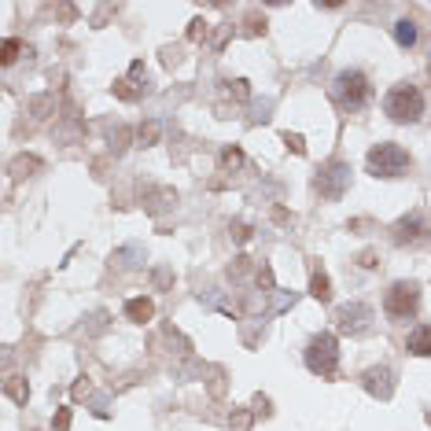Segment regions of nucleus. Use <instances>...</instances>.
<instances>
[{"label":"nucleus","mask_w":431,"mask_h":431,"mask_svg":"<svg viewBox=\"0 0 431 431\" xmlns=\"http://www.w3.org/2000/svg\"><path fill=\"white\" fill-rule=\"evenodd\" d=\"M413 166V159L402 144H394V140H380V144L369 148V155H365V170H369L372 177H402L405 170Z\"/></svg>","instance_id":"1"},{"label":"nucleus","mask_w":431,"mask_h":431,"mask_svg":"<svg viewBox=\"0 0 431 431\" xmlns=\"http://www.w3.org/2000/svg\"><path fill=\"white\" fill-rule=\"evenodd\" d=\"M369 96H372V85L361 70H343V74H336V81H332V100H336L343 111H358V107H365Z\"/></svg>","instance_id":"2"},{"label":"nucleus","mask_w":431,"mask_h":431,"mask_svg":"<svg viewBox=\"0 0 431 431\" xmlns=\"http://www.w3.org/2000/svg\"><path fill=\"white\" fill-rule=\"evenodd\" d=\"M383 111L391 122H417L424 114V96H420L417 85H394L391 92L383 96Z\"/></svg>","instance_id":"3"},{"label":"nucleus","mask_w":431,"mask_h":431,"mask_svg":"<svg viewBox=\"0 0 431 431\" xmlns=\"http://www.w3.org/2000/svg\"><path fill=\"white\" fill-rule=\"evenodd\" d=\"M336 365H339L336 336H332V332H317L306 347V369L314 376H321V380H328V376H336Z\"/></svg>","instance_id":"4"},{"label":"nucleus","mask_w":431,"mask_h":431,"mask_svg":"<svg viewBox=\"0 0 431 431\" xmlns=\"http://www.w3.org/2000/svg\"><path fill=\"white\" fill-rule=\"evenodd\" d=\"M417 306H420V288L413 280H398V284H391V292L383 295V314L391 321H409L417 314Z\"/></svg>","instance_id":"5"},{"label":"nucleus","mask_w":431,"mask_h":431,"mask_svg":"<svg viewBox=\"0 0 431 431\" xmlns=\"http://www.w3.org/2000/svg\"><path fill=\"white\" fill-rule=\"evenodd\" d=\"M350 185V166L343 163V159H332V163H325L317 170V181H314V188L321 192L325 199H339L343 192H347Z\"/></svg>","instance_id":"6"},{"label":"nucleus","mask_w":431,"mask_h":431,"mask_svg":"<svg viewBox=\"0 0 431 431\" xmlns=\"http://www.w3.org/2000/svg\"><path fill=\"white\" fill-rule=\"evenodd\" d=\"M428 221L420 218V214H405V218H398L394 221V229H391V240L398 243V247H420L428 240Z\"/></svg>","instance_id":"7"},{"label":"nucleus","mask_w":431,"mask_h":431,"mask_svg":"<svg viewBox=\"0 0 431 431\" xmlns=\"http://www.w3.org/2000/svg\"><path fill=\"white\" fill-rule=\"evenodd\" d=\"M369 321H372V310L365 306V303H347V306L336 310V328L339 332H350V336L365 332V328H369Z\"/></svg>","instance_id":"8"},{"label":"nucleus","mask_w":431,"mask_h":431,"mask_svg":"<svg viewBox=\"0 0 431 431\" xmlns=\"http://www.w3.org/2000/svg\"><path fill=\"white\" fill-rule=\"evenodd\" d=\"M361 383H365V391H369L372 398H383V402L394 394V372L387 369V365H372V369H365Z\"/></svg>","instance_id":"9"},{"label":"nucleus","mask_w":431,"mask_h":431,"mask_svg":"<svg viewBox=\"0 0 431 431\" xmlns=\"http://www.w3.org/2000/svg\"><path fill=\"white\" fill-rule=\"evenodd\" d=\"M140 78L148 81V74H144V63H133L126 78H122V81H114V96H118V100H137V96L148 89V85H140Z\"/></svg>","instance_id":"10"},{"label":"nucleus","mask_w":431,"mask_h":431,"mask_svg":"<svg viewBox=\"0 0 431 431\" xmlns=\"http://www.w3.org/2000/svg\"><path fill=\"white\" fill-rule=\"evenodd\" d=\"M409 354H417V358H431V325H420L409 332V343H405Z\"/></svg>","instance_id":"11"},{"label":"nucleus","mask_w":431,"mask_h":431,"mask_svg":"<svg viewBox=\"0 0 431 431\" xmlns=\"http://www.w3.org/2000/svg\"><path fill=\"white\" fill-rule=\"evenodd\" d=\"M126 317H129V321H137V325H148V321L155 317L152 299H144V295H140V299H129V303H126Z\"/></svg>","instance_id":"12"},{"label":"nucleus","mask_w":431,"mask_h":431,"mask_svg":"<svg viewBox=\"0 0 431 431\" xmlns=\"http://www.w3.org/2000/svg\"><path fill=\"white\" fill-rule=\"evenodd\" d=\"M310 295H314L317 303H332V284H328L325 269H314V277H310Z\"/></svg>","instance_id":"13"},{"label":"nucleus","mask_w":431,"mask_h":431,"mask_svg":"<svg viewBox=\"0 0 431 431\" xmlns=\"http://www.w3.org/2000/svg\"><path fill=\"white\" fill-rule=\"evenodd\" d=\"M394 41L402 48H413L417 45V23H413V19H398V23H394Z\"/></svg>","instance_id":"14"},{"label":"nucleus","mask_w":431,"mask_h":431,"mask_svg":"<svg viewBox=\"0 0 431 431\" xmlns=\"http://www.w3.org/2000/svg\"><path fill=\"white\" fill-rule=\"evenodd\" d=\"M19 52H23V41L8 37L4 45H0V63H4V67H12V63L19 59Z\"/></svg>","instance_id":"15"},{"label":"nucleus","mask_w":431,"mask_h":431,"mask_svg":"<svg viewBox=\"0 0 431 431\" xmlns=\"http://www.w3.org/2000/svg\"><path fill=\"white\" fill-rule=\"evenodd\" d=\"M240 163H243V152H240V148H229V152L221 155V166H225V170H236Z\"/></svg>","instance_id":"16"},{"label":"nucleus","mask_w":431,"mask_h":431,"mask_svg":"<svg viewBox=\"0 0 431 431\" xmlns=\"http://www.w3.org/2000/svg\"><path fill=\"white\" fill-rule=\"evenodd\" d=\"M284 144H288V148H292V152H295V155H306V140H303V137H299V133H284Z\"/></svg>","instance_id":"17"},{"label":"nucleus","mask_w":431,"mask_h":431,"mask_svg":"<svg viewBox=\"0 0 431 431\" xmlns=\"http://www.w3.org/2000/svg\"><path fill=\"white\" fill-rule=\"evenodd\" d=\"M8 394H12L15 402H26V398H30V387H23L19 380H8Z\"/></svg>","instance_id":"18"},{"label":"nucleus","mask_w":431,"mask_h":431,"mask_svg":"<svg viewBox=\"0 0 431 431\" xmlns=\"http://www.w3.org/2000/svg\"><path fill=\"white\" fill-rule=\"evenodd\" d=\"M159 137V126L155 122H148V126H140V144H152V140Z\"/></svg>","instance_id":"19"},{"label":"nucleus","mask_w":431,"mask_h":431,"mask_svg":"<svg viewBox=\"0 0 431 431\" xmlns=\"http://www.w3.org/2000/svg\"><path fill=\"white\" fill-rule=\"evenodd\" d=\"M188 37H192V41L207 37V23H203V19H196V23H192V30H188Z\"/></svg>","instance_id":"20"},{"label":"nucleus","mask_w":431,"mask_h":431,"mask_svg":"<svg viewBox=\"0 0 431 431\" xmlns=\"http://www.w3.org/2000/svg\"><path fill=\"white\" fill-rule=\"evenodd\" d=\"M41 163H37V159H15V163H12V170H37Z\"/></svg>","instance_id":"21"},{"label":"nucleus","mask_w":431,"mask_h":431,"mask_svg":"<svg viewBox=\"0 0 431 431\" xmlns=\"http://www.w3.org/2000/svg\"><path fill=\"white\" fill-rule=\"evenodd\" d=\"M56 428H59V431H67V428H70V409H59V417H56Z\"/></svg>","instance_id":"22"},{"label":"nucleus","mask_w":431,"mask_h":431,"mask_svg":"<svg viewBox=\"0 0 431 431\" xmlns=\"http://www.w3.org/2000/svg\"><path fill=\"white\" fill-rule=\"evenodd\" d=\"M358 262H361L365 269H372V265H376V254H372V251H361V258H358Z\"/></svg>","instance_id":"23"},{"label":"nucleus","mask_w":431,"mask_h":431,"mask_svg":"<svg viewBox=\"0 0 431 431\" xmlns=\"http://www.w3.org/2000/svg\"><path fill=\"white\" fill-rule=\"evenodd\" d=\"M155 284H159V288L170 284V273H166V269H159V273H155Z\"/></svg>","instance_id":"24"}]
</instances>
